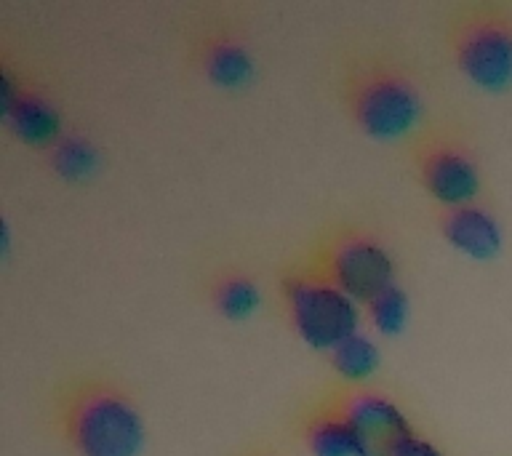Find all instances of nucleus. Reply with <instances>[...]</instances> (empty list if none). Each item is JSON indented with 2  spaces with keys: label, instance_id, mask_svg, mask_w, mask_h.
<instances>
[{
  "label": "nucleus",
  "instance_id": "15",
  "mask_svg": "<svg viewBox=\"0 0 512 456\" xmlns=\"http://www.w3.org/2000/svg\"><path fill=\"white\" fill-rule=\"evenodd\" d=\"M366 307L371 320H374V326L379 328L382 334L392 336L400 334V331L406 328L408 296L403 294V288H398L395 283L384 288L382 294H376Z\"/></svg>",
  "mask_w": 512,
  "mask_h": 456
},
{
  "label": "nucleus",
  "instance_id": "8",
  "mask_svg": "<svg viewBox=\"0 0 512 456\" xmlns=\"http://www.w3.org/2000/svg\"><path fill=\"white\" fill-rule=\"evenodd\" d=\"M0 96H3V115L8 126L27 144H54L59 139L62 118L54 99L40 91L35 83L16 78L14 72L3 67L0 72Z\"/></svg>",
  "mask_w": 512,
  "mask_h": 456
},
{
  "label": "nucleus",
  "instance_id": "1",
  "mask_svg": "<svg viewBox=\"0 0 512 456\" xmlns=\"http://www.w3.org/2000/svg\"><path fill=\"white\" fill-rule=\"evenodd\" d=\"M342 99L363 134L400 139L422 118L414 72L387 48H355L342 62Z\"/></svg>",
  "mask_w": 512,
  "mask_h": 456
},
{
  "label": "nucleus",
  "instance_id": "13",
  "mask_svg": "<svg viewBox=\"0 0 512 456\" xmlns=\"http://www.w3.org/2000/svg\"><path fill=\"white\" fill-rule=\"evenodd\" d=\"M331 360L344 379H366L379 366V350L368 336L355 334L331 350Z\"/></svg>",
  "mask_w": 512,
  "mask_h": 456
},
{
  "label": "nucleus",
  "instance_id": "5",
  "mask_svg": "<svg viewBox=\"0 0 512 456\" xmlns=\"http://www.w3.org/2000/svg\"><path fill=\"white\" fill-rule=\"evenodd\" d=\"M312 270H318L355 302L368 304L384 288L392 286L395 264L390 251L371 232L360 227H336L320 240Z\"/></svg>",
  "mask_w": 512,
  "mask_h": 456
},
{
  "label": "nucleus",
  "instance_id": "4",
  "mask_svg": "<svg viewBox=\"0 0 512 456\" xmlns=\"http://www.w3.org/2000/svg\"><path fill=\"white\" fill-rule=\"evenodd\" d=\"M283 291L296 334L315 350H336L344 339L358 334V302L310 264L286 275Z\"/></svg>",
  "mask_w": 512,
  "mask_h": 456
},
{
  "label": "nucleus",
  "instance_id": "2",
  "mask_svg": "<svg viewBox=\"0 0 512 456\" xmlns=\"http://www.w3.org/2000/svg\"><path fill=\"white\" fill-rule=\"evenodd\" d=\"M56 424L78 456H136L144 424L126 390L102 376H80L56 395Z\"/></svg>",
  "mask_w": 512,
  "mask_h": 456
},
{
  "label": "nucleus",
  "instance_id": "14",
  "mask_svg": "<svg viewBox=\"0 0 512 456\" xmlns=\"http://www.w3.org/2000/svg\"><path fill=\"white\" fill-rule=\"evenodd\" d=\"M51 163L64 179H86L96 166L94 144L83 136H59L51 147Z\"/></svg>",
  "mask_w": 512,
  "mask_h": 456
},
{
  "label": "nucleus",
  "instance_id": "12",
  "mask_svg": "<svg viewBox=\"0 0 512 456\" xmlns=\"http://www.w3.org/2000/svg\"><path fill=\"white\" fill-rule=\"evenodd\" d=\"M211 299H214L216 310L230 320H246L248 315L256 312L262 294L251 275L240 270H224L211 283Z\"/></svg>",
  "mask_w": 512,
  "mask_h": 456
},
{
  "label": "nucleus",
  "instance_id": "6",
  "mask_svg": "<svg viewBox=\"0 0 512 456\" xmlns=\"http://www.w3.org/2000/svg\"><path fill=\"white\" fill-rule=\"evenodd\" d=\"M416 171L424 190L443 208L467 206L480 190V171L470 144L448 126L424 128L414 144Z\"/></svg>",
  "mask_w": 512,
  "mask_h": 456
},
{
  "label": "nucleus",
  "instance_id": "3",
  "mask_svg": "<svg viewBox=\"0 0 512 456\" xmlns=\"http://www.w3.org/2000/svg\"><path fill=\"white\" fill-rule=\"evenodd\" d=\"M456 67L486 91L512 86V8L502 3H467L448 24Z\"/></svg>",
  "mask_w": 512,
  "mask_h": 456
},
{
  "label": "nucleus",
  "instance_id": "7",
  "mask_svg": "<svg viewBox=\"0 0 512 456\" xmlns=\"http://www.w3.org/2000/svg\"><path fill=\"white\" fill-rule=\"evenodd\" d=\"M331 398L350 424L358 456H392L411 438V424L392 398L374 390H342Z\"/></svg>",
  "mask_w": 512,
  "mask_h": 456
},
{
  "label": "nucleus",
  "instance_id": "9",
  "mask_svg": "<svg viewBox=\"0 0 512 456\" xmlns=\"http://www.w3.org/2000/svg\"><path fill=\"white\" fill-rule=\"evenodd\" d=\"M195 62L214 86L240 88L254 78V56L246 40L230 24H208L195 43Z\"/></svg>",
  "mask_w": 512,
  "mask_h": 456
},
{
  "label": "nucleus",
  "instance_id": "17",
  "mask_svg": "<svg viewBox=\"0 0 512 456\" xmlns=\"http://www.w3.org/2000/svg\"><path fill=\"white\" fill-rule=\"evenodd\" d=\"M251 456H267V454H251Z\"/></svg>",
  "mask_w": 512,
  "mask_h": 456
},
{
  "label": "nucleus",
  "instance_id": "10",
  "mask_svg": "<svg viewBox=\"0 0 512 456\" xmlns=\"http://www.w3.org/2000/svg\"><path fill=\"white\" fill-rule=\"evenodd\" d=\"M440 230L451 246L472 259H494L502 248V227L496 216L475 203L443 208Z\"/></svg>",
  "mask_w": 512,
  "mask_h": 456
},
{
  "label": "nucleus",
  "instance_id": "16",
  "mask_svg": "<svg viewBox=\"0 0 512 456\" xmlns=\"http://www.w3.org/2000/svg\"><path fill=\"white\" fill-rule=\"evenodd\" d=\"M392 456H443V454H440V448L435 446V443H430V440L411 435V438H406L398 448H395V454Z\"/></svg>",
  "mask_w": 512,
  "mask_h": 456
},
{
  "label": "nucleus",
  "instance_id": "11",
  "mask_svg": "<svg viewBox=\"0 0 512 456\" xmlns=\"http://www.w3.org/2000/svg\"><path fill=\"white\" fill-rule=\"evenodd\" d=\"M304 443L312 456H358V446L334 398L312 408L304 422Z\"/></svg>",
  "mask_w": 512,
  "mask_h": 456
}]
</instances>
